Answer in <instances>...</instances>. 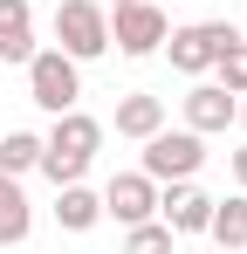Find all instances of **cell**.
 <instances>
[{"instance_id":"10","label":"cell","mask_w":247,"mask_h":254,"mask_svg":"<svg viewBox=\"0 0 247 254\" xmlns=\"http://www.w3.org/2000/svg\"><path fill=\"white\" fill-rule=\"evenodd\" d=\"M28 55H35V7L28 0H0V62L28 69Z\"/></svg>"},{"instance_id":"19","label":"cell","mask_w":247,"mask_h":254,"mask_svg":"<svg viewBox=\"0 0 247 254\" xmlns=\"http://www.w3.org/2000/svg\"><path fill=\"white\" fill-rule=\"evenodd\" d=\"M234 124H241V130H247V96H241V103H234Z\"/></svg>"},{"instance_id":"5","label":"cell","mask_w":247,"mask_h":254,"mask_svg":"<svg viewBox=\"0 0 247 254\" xmlns=\"http://www.w3.org/2000/svg\"><path fill=\"white\" fill-rule=\"evenodd\" d=\"M199 165H206V137L199 130H151V137H144V158H137V172L158 179V186L199 179Z\"/></svg>"},{"instance_id":"15","label":"cell","mask_w":247,"mask_h":254,"mask_svg":"<svg viewBox=\"0 0 247 254\" xmlns=\"http://www.w3.org/2000/svg\"><path fill=\"white\" fill-rule=\"evenodd\" d=\"M35 165H41V137L35 130H7V137H0V172H7V179H28Z\"/></svg>"},{"instance_id":"14","label":"cell","mask_w":247,"mask_h":254,"mask_svg":"<svg viewBox=\"0 0 247 254\" xmlns=\"http://www.w3.org/2000/svg\"><path fill=\"white\" fill-rule=\"evenodd\" d=\"M28 234H35V206H28L21 179H7V172H0V248H21Z\"/></svg>"},{"instance_id":"8","label":"cell","mask_w":247,"mask_h":254,"mask_svg":"<svg viewBox=\"0 0 247 254\" xmlns=\"http://www.w3.org/2000/svg\"><path fill=\"white\" fill-rule=\"evenodd\" d=\"M158 220L179 241H192V234H206V220H213V192H199L192 179H172V186H158Z\"/></svg>"},{"instance_id":"4","label":"cell","mask_w":247,"mask_h":254,"mask_svg":"<svg viewBox=\"0 0 247 254\" xmlns=\"http://www.w3.org/2000/svg\"><path fill=\"white\" fill-rule=\"evenodd\" d=\"M55 48L76 55V62L110 55V14L96 0H55Z\"/></svg>"},{"instance_id":"11","label":"cell","mask_w":247,"mask_h":254,"mask_svg":"<svg viewBox=\"0 0 247 254\" xmlns=\"http://www.w3.org/2000/svg\"><path fill=\"white\" fill-rule=\"evenodd\" d=\"M151 130H165V96H151V89H130V96H117V137L144 144Z\"/></svg>"},{"instance_id":"7","label":"cell","mask_w":247,"mask_h":254,"mask_svg":"<svg viewBox=\"0 0 247 254\" xmlns=\"http://www.w3.org/2000/svg\"><path fill=\"white\" fill-rule=\"evenodd\" d=\"M103 220H117V227L158 220V179H144V172H117V179L103 186Z\"/></svg>"},{"instance_id":"20","label":"cell","mask_w":247,"mask_h":254,"mask_svg":"<svg viewBox=\"0 0 247 254\" xmlns=\"http://www.w3.org/2000/svg\"><path fill=\"white\" fill-rule=\"evenodd\" d=\"M0 254H7V248H0Z\"/></svg>"},{"instance_id":"13","label":"cell","mask_w":247,"mask_h":254,"mask_svg":"<svg viewBox=\"0 0 247 254\" xmlns=\"http://www.w3.org/2000/svg\"><path fill=\"white\" fill-rule=\"evenodd\" d=\"M206 234H213V248H220V254H241V248H247V192H227V199H213V220H206Z\"/></svg>"},{"instance_id":"3","label":"cell","mask_w":247,"mask_h":254,"mask_svg":"<svg viewBox=\"0 0 247 254\" xmlns=\"http://www.w3.org/2000/svg\"><path fill=\"white\" fill-rule=\"evenodd\" d=\"M165 35H172V21H165L158 0H117V7H110V48H117V55H130V62L158 55Z\"/></svg>"},{"instance_id":"17","label":"cell","mask_w":247,"mask_h":254,"mask_svg":"<svg viewBox=\"0 0 247 254\" xmlns=\"http://www.w3.org/2000/svg\"><path fill=\"white\" fill-rule=\"evenodd\" d=\"M213 76H220V89H227V96H247V35H234V42L220 48Z\"/></svg>"},{"instance_id":"12","label":"cell","mask_w":247,"mask_h":254,"mask_svg":"<svg viewBox=\"0 0 247 254\" xmlns=\"http://www.w3.org/2000/svg\"><path fill=\"white\" fill-rule=\"evenodd\" d=\"M96 220H103V192H89V186H55V227H62V234H89V227H96Z\"/></svg>"},{"instance_id":"18","label":"cell","mask_w":247,"mask_h":254,"mask_svg":"<svg viewBox=\"0 0 247 254\" xmlns=\"http://www.w3.org/2000/svg\"><path fill=\"white\" fill-rule=\"evenodd\" d=\"M234 186H241V192H247V144H241V151H234Z\"/></svg>"},{"instance_id":"1","label":"cell","mask_w":247,"mask_h":254,"mask_svg":"<svg viewBox=\"0 0 247 254\" xmlns=\"http://www.w3.org/2000/svg\"><path fill=\"white\" fill-rule=\"evenodd\" d=\"M96 151H103V124L82 117V110H62L55 130L41 137V165L35 172H48V186H76L82 172L96 165Z\"/></svg>"},{"instance_id":"6","label":"cell","mask_w":247,"mask_h":254,"mask_svg":"<svg viewBox=\"0 0 247 254\" xmlns=\"http://www.w3.org/2000/svg\"><path fill=\"white\" fill-rule=\"evenodd\" d=\"M234 35H241V28H227V21H185V28H172V35H165V55H172V69H179V76H206Z\"/></svg>"},{"instance_id":"2","label":"cell","mask_w":247,"mask_h":254,"mask_svg":"<svg viewBox=\"0 0 247 254\" xmlns=\"http://www.w3.org/2000/svg\"><path fill=\"white\" fill-rule=\"evenodd\" d=\"M76 96H82V62L62 48H35L28 55V103L62 117V110H76Z\"/></svg>"},{"instance_id":"16","label":"cell","mask_w":247,"mask_h":254,"mask_svg":"<svg viewBox=\"0 0 247 254\" xmlns=\"http://www.w3.org/2000/svg\"><path fill=\"white\" fill-rule=\"evenodd\" d=\"M179 248V234L165 227V220H137V227H124V254H172Z\"/></svg>"},{"instance_id":"9","label":"cell","mask_w":247,"mask_h":254,"mask_svg":"<svg viewBox=\"0 0 247 254\" xmlns=\"http://www.w3.org/2000/svg\"><path fill=\"white\" fill-rule=\"evenodd\" d=\"M179 103H185V130L213 137V130H227V124H234V103H241V96H227L220 83H192Z\"/></svg>"},{"instance_id":"21","label":"cell","mask_w":247,"mask_h":254,"mask_svg":"<svg viewBox=\"0 0 247 254\" xmlns=\"http://www.w3.org/2000/svg\"><path fill=\"white\" fill-rule=\"evenodd\" d=\"M213 254H220V248H213Z\"/></svg>"}]
</instances>
